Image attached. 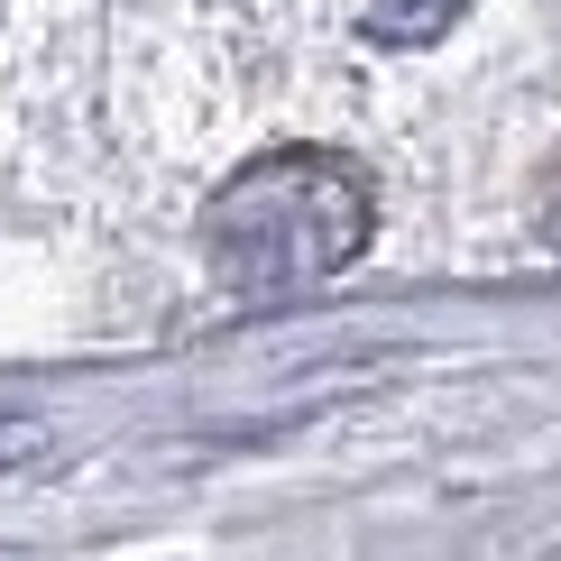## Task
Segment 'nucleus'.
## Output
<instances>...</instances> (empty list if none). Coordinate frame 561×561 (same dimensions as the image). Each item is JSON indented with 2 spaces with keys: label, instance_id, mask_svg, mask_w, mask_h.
Listing matches in <instances>:
<instances>
[{
  "label": "nucleus",
  "instance_id": "f257e3e1",
  "mask_svg": "<svg viewBox=\"0 0 561 561\" xmlns=\"http://www.w3.org/2000/svg\"><path fill=\"white\" fill-rule=\"evenodd\" d=\"M368 175L332 148H276L259 167H240L221 184L213 240L221 276L240 295H304V286H332V276L368 249Z\"/></svg>",
  "mask_w": 561,
  "mask_h": 561
},
{
  "label": "nucleus",
  "instance_id": "f03ea898",
  "mask_svg": "<svg viewBox=\"0 0 561 561\" xmlns=\"http://www.w3.org/2000/svg\"><path fill=\"white\" fill-rule=\"evenodd\" d=\"M451 10H460V0H368L359 28L378 37V46H424V37L451 28Z\"/></svg>",
  "mask_w": 561,
  "mask_h": 561
},
{
  "label": "nucleus",
  "instance_id": "7ed1b4c3",
  "mask_svg": "<svg viewBox=\"0 0 561 561\" xmlns=\"http://www.w3.org/2000/svg\"><path fill=\"white\" fill-rule=\"evenodd\" d=\"M46 451V424L37 414H0V470H19V460Z\"/></svg>",
  "mask_w": 561,
  "mask_h": 561
},
{
  "label": "nucleus",
  "instance_id": "20e7f679",
  "mask_svg": "<svg viewBox=\"0 0 561 561\" xmlns=\"http://www.w3.org/2000/svg\"><path fill=\"white\" fill-rule=\"evenodd\" d=\"M552 240H561V213H552Z\"/></svg>",
  "mask_w": 561,
  "mask_h": 561
}]
</instances>
